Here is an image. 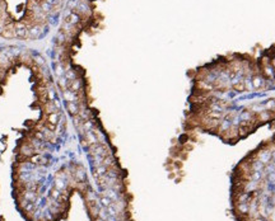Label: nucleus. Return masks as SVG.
Instances as JSON below:
<instances>
[{"mask_svg":"<svg viewBox=\"0 0 275 221\" xmlns=\"http://www.w3.org/2000/svg\"><path fill=\"white\" fill-rule=\"evenodd\" d=\"M36 64L38 65V64H40L41 66H42L43 64H45V61L42 60V57H36Z\"/></svg>","mask_w":275,"mask_h":221,"instance_id":"obj_10","label":"nucleus"},{"mask_svg":"<svg viewBox=\"0 0 275 221\" xmlns=\"http://www.w3.org/2000/svg\"><path fill=\"white\" fill-rule=\"evenodd\" d=\"M64 74H65V70H64V66H62V64L57 65L56 66V75L61 78V76H64Z\"/></svg>","mask_w":275,"mask_h":221,"instance_id":"obj_9","label":"nucleus"},{"mask_svg":"<svg viewBox=\"0 0 275 221\" xmlns=\"http://www.w3.org/2000/svg\"><path fill=\"white\" fill-rule=\"evenodd\" d=\"M14 27H15V37L20 38V40H27L28 38V27L22 20L14 23Z\"/></svg>","mask_w":275,"mask_h":221,"instance_id":"obj_1","label":"nucleus"},{"mask_svg":"<svg viewBox=\"0 0 275 221\" xmlns=\"http://www.w3.org/2000/svg\"><path fill=\"white\" fill-rule=\"evenodd\" d=\"M250 168H251V170H264V168H265V164L261 163L259 159H255L253 161H251V164H250Z\"/></svg>","mask_w":275,"mask_h":221,"instance_id":"obj_8","label":"nucleus"},{"mask_svg":"<svg viewBox=\"0 0 275 221\" xmlns=\"http://www.w3.org/2000/svg\"><path fill=\"white\" fill-rule=\"evenodd\" d=\"M266 78L264 75H261V74H253L252 78H251V82H252V88L256 90L259 89H262V88L266 86Z\"/></svg>","mask_w":275,"mask_h":221,"instance_id":"obj_2","label":"nucleus"},{"mask_svg":"<svg viewBox=\"0 0 275 221\" xmlns=\"http://www.w3.org/2000/svg\"><path fill=\"white\" fill-rule=\"evenodd\" d=\"M0 34H1V37L8 38V40H10V38H14L15 37L14 23H9V24H6V26H4V27H3V29H1V32H0Z\"/></svg>","mask_w":275,"mask_h":221,"instance_id":"obj_3","label":"nucleus"},{"mask_svg":"<svg viewBox=\"0 0 275 221\" xmlns=\"http://www.w3.org/2000/svg\"><path fill=\"white\" fill-rule=\"evenodd\" d=\"M257 159H259L261 163H264L266 165V164H269L271 159H273V154H271V150L270 149H264V150H260L259 154H257Z\"/></svg>","mask_w":275,"mask_h":221,"instance_id":"obj_4","label":"nucleus"},{"mask_svg":"<svg viewBox=\"0 0 275 221\" xmlns=\"http://www.w3.org/2000/svg\"><path fill=\"white\" fill-rule=\"evenodd\" d=\"M237 211L241 215H247L250 212V201H237Z\"/></svg>","mask_w":275,"mask_h":221,"instance_id":"obj_6","label":"nucleus"},{"mask_svg":"<svg viewBox=\"0 0 275 221\" xmlns=\"http://www.w3.org/2000/svg\"><path fill=\"white\" fill-rule=\"evenodd\" d=\"M66 109L71 116H76L80 112V107H79V103H76V102H66Z\"/></svg>","mask_w":275,"mask_h":221,"instance_id":"obj_7","label":"nucleus"},{"mask_svg":"<svg viewBox=\"0 0 275 221\" xmlns=\"http://www.w3.org/2000/svg\"><path fill=\"white\" fill-rule=\"evenodd\" d=\"M270 64H271V66H273V68L275 69V57L271 59V62H270Z\"/></svg>","mask_w":275,"mask_h":221,"instance_id":"obj_11","label":"nucleus"},{"mask_svg":"<svg viewBox=\"0 0 275 221\" xmlns=\"http://www.w3.org/2000/svg\"><path fill=\"white\" fill-rule=\"evenodd\" d=\"M42 33V26L41 24H33L28 28V38L29 40H36Z\"/></svg>","mask_w":275,"mask_h":221,"instance_id":"obj_5","label":"nucleus"}]
</instances>
